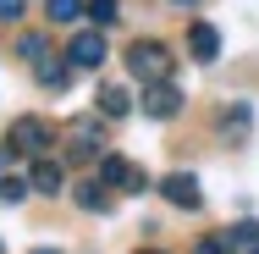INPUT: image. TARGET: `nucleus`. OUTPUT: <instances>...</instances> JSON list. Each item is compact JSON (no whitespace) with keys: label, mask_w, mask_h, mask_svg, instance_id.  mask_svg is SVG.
<instances>
[{"label":"nucleus","mask_w":259,"mask_h":254,"mask_svg":"<svg viewBox=\"0 0 259 254\" xmlns=\"http://www.w3.org/2000/svg\"><path fill=\"white\" fill-rule=\"evenodd\" d=\"M22 6H28V0H0V22H17V17H22Z\"/></svg>","instance_id":"6ab92c4d"},{"label":"nucleus","mask_w":259,"mask_h":254,"mask_svg":"<svg viewBox=\"0 0 259 254\" xmlns=\"http://www.w3.org/2000/svg\"><path fill=\"white\" fill-rule=\"evenodd\" d=\"M100 183L105 188H127V194H144L149 188V177L133 160H121V155H100Z\"/></svg>","instance_id":"20e7f679"},{"label":"nucleus","mask_w":259,"mask_h":254,"mask_svg":"<svg viewBox=\"0 0 259 254\" xmlns=\"http://www.w3.org/2000/svg\"><path fill=\"white\" fill-rule=\"evenodd\" d=\"M50 144H55V127L45 122V116H17V122H11V150H22V155L39 160Z\"/></svg>","instance_id":"f03ea898"},{"label":"nucleus","mask_w":259,"mask_h":254,"mask_svg":"<svg viewBox=\"0 0 259 254\" xmlns=\"http://www.w3.org/2000/svg\"><path fill=\"white\" fill-rule=\"evenodd\" d=\"M94 100H100V116H110V122H116V116H127V111H133V94H127V89H121V83H105L100 94H94Z\"/></svg>","instance_id":"9b49d317"},{"label":"nucleus","mask_w":259,"mask_h":254,"mask_svg":"<svg viewBox=\"0 0 259 254\" xmlns=\"http://www.w3.org/2000/svg\"><path fill=\"white\" fill-rule=\"evenodd\" d=\"M221 127H226L232 138H248V105H232V111H221Z\"/></svg>","instance_id":"2eb2a0df"},{"label":"nucleus","mask_w":259,"mask_h":254,"mask_svg":"<svg viewBox=\"0 0 259 254\" xmlns=\"http://www.w3.org/2000/svg\"><path fill=\"white\" fill-rule=\"evenodd\" d=\"M193 254H226V238H204V243H199Z\"/></svg>","instance_id":"aec40b11"},{"label":"nucleus","mask_w":259,"mask_h":254,"mask_svg":"<svg viewBox=\"0 0 259 254\" xmlns=\"http://www.w3.org/2000/svg\"><path fill=\"white\" fill-rule=\"evenodd\" d=\"M89 17H94V28H116L121 6H116V0H94V6H89Z\"/></svg>","instance_id":"f3484780"},{"label":"nucleus","mask_w":259,"mask_h":254,"mask_svg":"<svg viewBox=\"0 0 259 254\" xmlns=\"http://www.w3.org/2000/svg\"><path fill=\"white\" fill-rule=\"evenodd\" d=\"M160 194L177 204V210H199V204H204V194H199V177H193V171H171V177L160 183Z\"/></svg>","instance_id":"423d86ee"},{"label":"nucleus","mask_w":259,"mask_h":254,"mask_svg":"<svg viewBox=\"0 0 259 254\" xmlns=\"http://www.w3.org/2000/svg\"><path fill=\"white\" fill-rule=\"evenodd\" d=\"M177 111H182V89H177L171 78H165V83H144V116H149V122H171Z\"/></svg>","instance_id":"39448f33"},{"label":"nucleus","mask_w":259,"mask_h":254,"mask_svg":"<svg viewBox=\"0 0 259 254\" xmlns=\"http://www.w3.org/2000/svg\"><path fill=\"white\" fill-rule=\"evenodd\" d=\"M28 188H33V183H22V177H0V204H22Z\"/></svg>","instance_id":"dca6fc26"},{"label":"nucleus","mask_w":259,"mask_h":254,"mask_svg":"<svg viewBox=\"0 0 259 254\" xmlns=\"http://www.w3.org/2000/svg\"><path fill=\"white\" fill-rule=\"evenodd\" d=\"M66 55H72V66H100V61H105V33H100V28L77 33V39L66 45Z\"/></svg>","instance_id":"0eeeda50"},{"label":"nucleus","mask_w":259,"mask_h":254,"mask_svg":"<svg viewBox=\"0 0 259 254\" xmlns=\"http://www.w3.org/2000/svg\"><path fill=\"white\" fill-rule=\"evenodd\" d=\"M45 17L50 22H77L83 17V0H45Z\"/></svg>","instance_id":"4468645a"},{"label":"nucleus","mask_w":259,"mask_h":254,"mask_svg":"<svg viewBox=\"0 0 259 254\" xmlns=\"http://www.w3.org/2000/svg\"><path fill=\"white\" fill-rule=\"evenodd\" d=\"M17 55L22 61H45V33H22L17 39Z\"/></svg>","instance_id":"a211bd4d"},{"label":"nucleus","mask_w":259,"mask_h":254,"mask_svg":"<svg viewBox=\"0 0 259 254\" xmlns=\"http://www.w3.org/2000/svg\"><path fill=\"white\" fill-rule=\"evenodd\" d=\"M127 72H133L138 83H165V78H171V50H165L160 39H133Z\"/></svg>","instance_id":"f257e3e1"},{"label":"nucleus","mask_w":259,"mask_h":254,"mask_svg":"<svg viewBox=\"0 0 259 254\" xmlns=\"http://www.w3.org/2000/svg\"><path fill=\"white\" fill-rule=\"evenodd\" d=\"M77 210H89V215H105V210H110V194H105V183H77Z\"/></svg>","instance_id":"ddd939ff"},{"label":"nucleus","mask_w":259,"mask_h":254,"mask_svg":"<svg viewBox=\"0 0 259 254\" xmlns=\"http://www.w3.org/2000/svg\"><path fill=\"white\" fill-rule=\"evenodd\" d=\"M33 78H39L45 89H66V83H72V61H50V55H45V61H33Z\"/></svg>","instance_id":"f8f14e48"},{"label":"nucleus","mask_w":259,"mask_h":254,"mask_svg":"<svg viewBox=\"0 0 259 254\" xmlns=\"http://www.w3.org/2000/svg\"><path fill=\"white\" fill-rule=\"evenodd\" d=\"M221 238H226V254H259V221H237Z\"/></svg>","instance_id":"9d476101"},{"label":"nucleus","mask_w":259,"mask_h":254,"mask_svg":"<svg viewBox=\"0 0 259 254\" xmlns=\"http://www.w3.org/2000/svg\"><path fill=\"white\" fill-rule=\"evenodd\" d=\"M28 183H33V194H61L66 188V171H61V160H33V171H28Z\"/></svg>","instance_id":"1a4fd4ad"},{"label":"nucleus","mask_w":259,"mask_h":254,"mask_svg":"<svg viewBox=\"0 0 259 254\" xmlns=\"http://www.w3.org/2000/svg\"><path fill=\"white\" fill-rule=\"evenodd\" d=\"M33 254H61V249H33Z\"/></svg>","instance_id":"412c9836"},{"label":"nucleus","mask_w":259,"mask_h":254,"mask_svg":"<svg viewBox=\"0 0 259 254\" xmlns=\"http://www.w3.org/2000/svg\"><path fill=\"white\" fill-rule=\"evenodd\" d=\"M177 6H199V0H177Z\"/></svg>","instance_id":"4be33fe9"},{"label":"nucleus","mask_w":259,"mask_h":254,"mask_svg":"<svg viewBox=\"0 0 259 254\" xmlns=\"http://www.w3.org/2000/svg\"><path fill=\"white\" fill-rule=\"evenodd\" d=\"M100 116H77L66 122V160H100Z\"/></svg>","instance_id":"7ed1b4c3"},{"label":"nucleus","mask_w":259,"mask_h":254,"mask_svg":"<svg viewBox=\"0 0 259 254\" xmlns=\"http://www.w3.org/2000/svg\"><path fill=\"white\" fill-rule=\"evenodd\" d=\"M188 50H193L199 66H209V61L221 55V33H215L209 22H193V28H188Z\"/></svg>","instance_id":"6e6552de"}]
</instances>
